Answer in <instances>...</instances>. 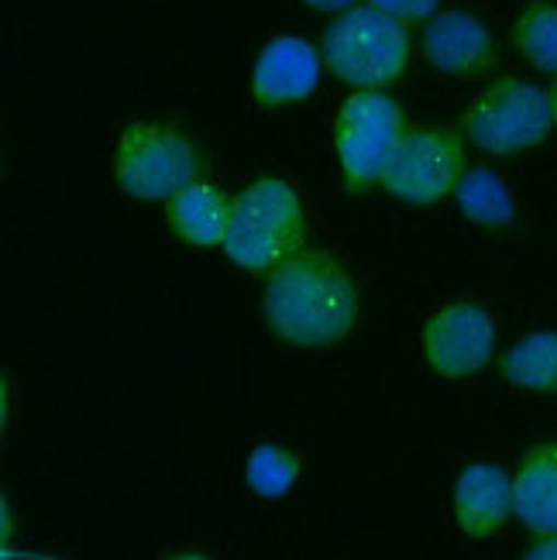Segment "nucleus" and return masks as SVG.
I'll return each mask as SVG.
<instances>
[{
  "label": "nucleus",
  "mask_w": 557,
  "mask_h": 560,
  "mask_svg": "<svg viewBox=\"0 0 557 560\" xmlns=\"http://www.w3.org/2000/svg\"><path fill=\"white\" fill-rule=\"evenodd\" d=\"M502 378L523 393H557V334L537 330L502 354Z\"/></svg>",
  "instance_id": "obj_14"
},
{
  "label": "nucleus",
  "mask_w": 557,
  "mask_h": 560,
  "mask_svg": "<svg viewBox=\"0 0 557 560\" xmlns=\"http://www.w3.org/2000/svg\"><path fill=\"white\" fill-rule=\"evenodd\" d=\"M409 24L379 8H348L337 18L321 45V56L334 80L355 90H385L409 69Z\"/></svg>",
  "instance_id": "obj_3"
},
{
  "label": "nucleus",
  "mask_w": 557,
  "mask_h": 560,
  "mask_svg": "<svg viewBox=\"0 0 557 560\" xmlns=\"http://www.w3.org/2000/svg\"><path fill=\"white\" fill-rule=\"evenodd\" d=\"M513 516V478L492 460H472L454 481V520L465 537L489 540Z\"/></svg>",
  "instance_id": "obj_11"
},
{
  "label": "nucleus",
  "mask_w": 557,
  "mask_h": 560,
  "mask_svg": "<svg viewBox=\"0 0 557 560\" xmlns=\"http://www.w3.org/2000/svg\"><path fill=\"white\" fill-rule=\"evenodd\" d=\"M496 354V324L478 303H451L423 327V358L441 378H468Z\"/></svg>",
  "instance_id": "obj_8"
},
{
  "label": "nucleus",
  "mask_w": 557,
  "mask_h": 560,
  "mask_svg": "<svg viewBox=\"0 0 557 560\" xmlns=\"http://www.w3.org/2000/svg\"><path fill=\"white\" fill-rule=\"evenodd\" d=\"M513 513L537 537L557 533V444H537L523 454L513 475Z\"/></svg>",
  "instance_id": "obj_13"
},
{
  "label": "nucleus",
  "mask_w": 557,
  "mask_h": 560,
  "mask_svg": "<svg viewBox=\"0 0 557 560\" xmlns=\"http://www.w3.org/2000/svg\"><path fill=\"white\" fill-rule=\"evenodd\" d=\"M465 176V144L448 128H406L393 162L382 173V189L390 197L430 207L457 189Z\"/></svg>",
  "instance_id": "obj_7"
},
{
  "label": "nucleus",
  "mask_w": 557,
  "mask_h": 560,
  "mask_svg": "<svg viewBox=\"0 0 557 560\" xmlns=\"http://www.w3.org/2000/svg\"><path fill=\"white\" fill-rule=\"evenodd\" d=\"M231 207H234V200L217 183L193 179L189 186H183L176 192V197L165 200V221H169V231H173L183 245L224 248Z\"/></svg>",
  "instance_id": "obj_12"
},
{
  "label": "nucleus",
  "mask_w": 557,
  "mask_h": 560,
  "mask_svg": "<svg viewBox=\"0 0 557 560\" xmlns=\"http://www.w3.org/2000/svg\"><path fill=\"white\" fill-rule=\"evenodd\" d=\"M372 8L393 14L406 24H420V21H430L433 11H438L441 0H369Z\"/></svg>",
  "instance_id": "obj_18"
},
{
  "label": "nucleus",
  "mask_w": 557,
  "mask_h": 560,
  "mask_svg": "<svg viewBox=\"0 0 557 560\" xmlns=\"http://www.w3.org/2000/svg\"><path fill=\"white\" fill-rule=\"evenodd\" d=\"M454 192H457V207H462V213L472 224L489 228V231L513 224L517 207H513L510 189H506V183L496 173H489V168H465V176Z\"/></svg>",
  "instance_id": "obj_15"
},
{
  "label": "nucleus",
  "mask_w": 557,
  "mask_h": 560,
  "mask_svg": "<svg viewBox=\"0 0 557 560\" xmlns=\"http://www.w3.org/2000/svg\"><path fill=\"white\" fill-rule=\"evenodd\" d=\"M303 241L306 221L293 183L265 176L237 192L224 237V255L237 269L272 272L279 261L303 248Z\"/></svg>",
  "instance_id": "obj_2"
},
{
  "label": "nucleus",
  "mask_w": 557,
  "mask_h": 560,
  "mask_svg": "<svg viewBox=\"0 0 557 560\" xmlns=\"http://www.w3.org/2000/svg\"><path fill=\"white\" fill-rule=\"evenodd\" d=\"M517 52L541 72H557V4L554 0H530L513 21Z\"/></svg>",
  "instance_id": "obj_16"
},
{
  "label": "nucleus",
  "mask_w": 557,
  "mask_h": 560,
  "mask_svg": "<svg viewBox=\"0 0 557 560\" xmlns=\"http://www.w3.org/2000/svg\"><path fill=\"white\" fill-rule=\"evenodd\" d=\"M303 460L286 451L279 444H258L248 454V489L258 499H282L286 492H293V485L300 481Z\"/></svg>",
  "instance_id": "obj_17"
},
{
  "label": "nucleus",
  "mask_w": 557,
  "mask_h": 560,
  "mask_svg": "<svg viewBox=\"0 0 557 560\" xmlns=\"http://www.w3.org/2000/svg\"><path fill=\"white\" fill-rule=\"evenodd\" d=\"M406 120L399 104L385 90H358L337 110L334 120V152L341 165L348 192H365L382 183L385 165L393 162Z\"/></svg>",
  "instance_id": "obj_6"
},
{
  "label": "nucleus",
  "mask_w": 557,
  "mask_h": 560,
  "mask_svg": "<svg viewBox=\"0 0 557 560\" xmlns=\"http://www.w3.org/2000/svg\"><path fill=\"white\" fill-rule=\"evenodd\" d=\"M530 560H557V533H547V537H537V544L526 550Z\"/></svg>",
  "instance_id": "obj_19"
},
{
  "label": "nucleus",
  "mask_w": 557,
  "mask_h": 560,
  "mask_svg": "<svg viewBox=\"0 0 557 560\" xmlns=\"http://www.w3.org/2000/svg\"><path fill=\"white\" fill-rule=\"evenodd\" d=\"M204 155L193 138L173 125H128L117 138L114 183L135 200H169L200 179Z\"/></svg>",
  "instance_id": "obj_5"
},
{
  "label": "nucleus",
  "mask_w": 557,
  "mask_h": 560,
  "mask_svg": "<svg viewBox=\"0 0 557 560\" xmlns=\"http://www.w3.org/2000/svg\"><path fill=\"white\" fill-rule=\"evenodd\" d=\"M321 52L306 38L279 35L252 62V96L262 107L300 104L321 86Z\"/></svg>",
  "instance_id": "obj_10"
},
{
  "label": "nucleus",
  "mask_w": 557,
  "mask_h": 560,
  "mask_svg": "<svg viewBox=\"0 0 557 560\" xmlns=\"http://www.w3.org/2000/svg\"><path fill=\"white\" fill-rule=\"evenodd\" d=\"M262 316L289 348H334L355 330L358 289L330 252L300 248L269 272Z\"/></svg>",
  "instance_id": "obj_1"
},
{
  "label": "nucleus",
  "mask_w": 557,
  "mask_h": 560,
  "mask_svg": "<svg viewBox=\"0 0 557 560\" xmlns=\"http://www.w3.org/2000/svg\"><path fill=\"white\" fill-rule=\"evenodd\" d=\"M423 59L454 80H486L499 66V45L489 24L472 11L433 14L423 28Z\"/></svg>",
  "instance_id": "obj_9"
},
{
  "label": "nucleus",
  "mask_w": 557,
  "mask_h": 560,
  "mask_svg": "<svg viewBox=\"0 0 557 560\" xmlns=\"http://www.w3.org/2000/svg\"><path fill=\"white\" fill-rule=\"evenodd\" d=\"M303 4L313 11H341V8H351L355 0H303Z\"/></svg>",
  "instance_id": "obj_20"
},
{
  "label": "nucleus",
  "mask_w": 557,
  "mask_h": 560,
  "mask_svg": "<svg viewBox=\"0 0 557 560\" xmlns=\"http://www.w3.org/2000/svg\"><path fill=\"white\" fill-rule=\"evenodd\" d=\"M550 93L520 77L492 80L462 117V135L486 155H520L537 149L554 131Z\"/></svg>",
  "instance_id": "obj_4"
},
{
  "label": "nucleus",
  "mask_w": 557,
  "mask_h": 560,
  "mask_svg": "<svg viewBox=\"0 0 557 560\" xmlns=\"http://www.w3.org/2000/svg\"><path fill=\"white\" fill-rule=\"evenodd\" d=\"M550 104H554V117H557V80H554V86H550Z\"/></svg>",
  "instance_id": "obj_21"
}]
</instances>
